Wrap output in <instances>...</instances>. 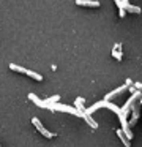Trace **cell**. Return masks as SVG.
<instances>
[{
	"mask_svg": "<svg viewBox=\"0 0 142 147\" xmlns=\"http://www.w3.org/2000/svg\"><path fill=\"white\" fill-rule=\"evenodd\" d=\"M8 67H9V70L16 71V73H21V74H25V73H27V68L19 67V65H16V63H9Z\"/></svg>",
	"mask_w": 142,
	"mask_h": 147,
	"instance_id": "13",
	"label": "cell"
},
{
	"mask_svg": "<svg viewBox=\"0 0 142 147\" xmlns=\"http://www.w3.org/2000/svg\"><path fill=\"white\" fill-rule=\"evenodd\" d=\"M112 55H114V59H117V60H122V57H123V54H122V43H117V45L112 48Z\"/></svg>",
	"mask_w": 142,
	"mask_h": 147,
	"instance_id": "10",
	"label": "cell"
},
{
	"mask_svg": "<svg viewBox=\"0 0 142 147\" xmlns=\"http://www.w3.org/2000/svg\"><path fill=\"white\" fill-rule=\"evenodd\" d=\"M117 136L122 139V142H123V146H125V147H129V146H131V141L126 138V134L122 131V128H120V130H117Z\"/></svg>",
	"mask_w": 142,
	"mask_h": 147,
	"instance_id": "12",
	"label": "cell"
},
{
	"mask_svg": "<svg viewBox=\"0 0 142 147\" xmlns=\"http://www.w3.org/2000/svg\"><path fill=\"white\" fill-rule=\"evenodd\" d=\"M114 2H115V5H117L118 8H122V0H114Z\"/></svg>",
	"mask_w": 142,
	"mask_h": 147,
	"instance_id": "18",
	"label": "cell"
},
{
	"mask_svg": "<svg viewBox=\"0 0 142 147\" xmlns=\"http://www.w3.org/2000/svg\"><path fill=\"white\" fill-rule=\"evenodd\" d=\"M133 86H134V87H136V89H137V90H139V92H141V93H142V84H141V82H134V84H133Z\"/></svg>",
	"mask_w": 142,
	"mask_h": 147,
	"instance_id": "17",
	"label": "cell"
},
{
	"mask_svg": "<svg viewBox=\"0 0 142 147\" xmlns=\"http://www.w3.org/2000/svg\"><path fill=\"white\" fill-rule=\"evenodd\" d=\"M118 120H120V123H122V131L126 134V138L131 141V139H133V131H131V127L128 125L126 117H125V115H118Z\"/></svg>",
	"mask_w": 142,
	"mask_h": 147,
	"instance_id": "4",
	"label": "cell"
},
{
	"mask_svg": "<svg viewBox=\"0 0 142 147\" xmlns=\"http://www.w3.org/2000/svg\"><path fill=\"white\" fill-rule=\"evenodd\" d=\"M85 98H82V96H79V98H76V101H74V108L76 109H79V111L81 112H85Z\"/></svg>",
	"mask_w": 142,
	"mask_h": 147,
	"instance_id": "11",
	"label": "cell"
},
{
	"mask_svg": "<svg viewBox=\"0 0 142 147\" xmlns=\"http://www.w3.org/2000/svg\"><path fill=\"white\" fill-rule=\"evenodd\" d=\"M118 16L120 18H125L126 16V10H125V8H118Z\"/></svg>",
	"mask_w": 142,
	"mask_h": 147,
	"instance_id": "16",
	"label": "cell"
},
{
	"mask_svg": "<svg viewBox=\"0 0 142 147\" xmlns=\"http://www.w3.org/2000/svg\"><path fill=\"white\" fill-rule=\"evenodd\" d=\"M32 123H33V127H35V128H36V130H38V131H40V133H41V134H43V136H44V138H47V139H50V138H54V136H55V134H54V133H52V131H49V130H46V127H44V125H43V123H41V122H40V120H38V119H36V117H32Z\"/></svg>",
	"mask_w": 142,
	"mask_h": 147,
	"instance_id": "3",
	"label": "cell"
},
{
	"mask_svg": "<svg viewBox=\"0 0 142 147\" xmlns=\"http://www.w3.org/2000/svg\"><path fill=\"white\" fill-rule=\"evenodd\" d=\"M50 105V111H59V112H68V114H73L76 117H82V112L79 109H76L74 106H66V105H60L57 103H49Z\"/></svg>",
	"mask_w": 142,
	"mask_h": 147,
	"instance_id": "2",
	"label": "cell"
},
{
	"mask_svg": "<svg viewBox=\"0 0 142 147\" xmlns=\"http://www.w3.org/2000/svg\"><path fill=\"white\" fill-rule=\"evenodd\" d=\"M126 90H128V86H126V84H125V86H122V87H117V89L114 90V92H109V93H107L106 98H104V100H114L115 96H118L120 93L126 92Z\"/></svg>",
	"mask_w": 142,
	"mask_h": 147,
	"instance_id": "8",
	"label": "cell"
},
{
	"mask_svg": "<svg viewBox=\"0 0 142 147\" xmlns=\"http://www.w3.org/2000/svg\"><path fill=\"white\" fill-rule=\"evenodd\" d=\"M76 5L87 7V8H100V2L98 0H76Z\"/></svg>",
	"mask_w": 142,
	"mask_h": 147,
	"instance_id": "7",
	"label": "cell"
},
{
	"mask_svg": "<svg viewBox=\"0 0 142 147\" xmlns=\"http://www.w3.org/2000/svg\"><path fill=\"white\" fill-rule=\"evenodd\" d=\"M122 8H125L126 13H133V14H141L142 13V10L139 7L129 3V0H122Z\"/></svg>",
	"mask_w": 142,
	"mask_h": 147,
	"instance_id": "5",
	"label": "cell"
},
{
	"mask_svg": "<svg viewBox=\"0 0 142 147\" xmlns=\"http://www.w3.org/2000/svg\"><path fill=\"white\" fill-rule=\"evenodd\" d=\"M82 119H84V120L87 122V123L90 125L92 128H95V130L98 128V122L95 120L93 117H92V114H88V112H82Z\"/></svg>",
	"mask_w": 142,
	"mask_h": 147,
	"instance_id": "9",
	"label": "cell"
},
{
	"mask_svg": "<svg viewBox=\"0 0 142 147\" xmlns=\"http://www.w3.org/2000/svg\"><path fill=\"white\" fill-rule=\"evenodd\" d=\"M27 76H30L32 79H35V81H38V82H41L43 81V76H41L40 73H36V71H33V70H27Z\"/></svg>",
	"mask_w": 142,
	"mask_h": 147,
	"instance_id": "14",
	"label": "cell"
},
{
	"mask_svg": "<svg viewBox=\"0 0 142 147\" xmlns=\"http://www.w3.org/2000/svg\"><path fill=\"white\" fill-rule=\"evenodd\" d=\"M46 103H57V101H60V96L59 95H54V96H50V98H47V100H44Z\"/></svg>",
	"mask_w": 142,
	"mask_h": 147,
	"instance_id": "15",
	"label": "cell"
},
{
	"mask_svg": "<svg viewBox=\"0 0 142 147\" xmlns=\"http://www.w3.org/2000/svg\"><path fill=\"white\" fill-rule=\"evenodd\" d=\"M139 103H141V106H142V96H141V98H139Z\"/></svg>",
	"mask_w": 142,
	"mask_h": 147,
	"instance_id": "20",
	"label": "cell"
},
{
	"mask_svg": "<svg viewBox=\"0 0 142 147\" xmlns=\"http://www.w3.org/2000/svg\"><path fill=\"white\" fill-rule=\"evenodd\" d=\"M28 100H30V101H33L35 105L40 106V108H44V109H49V111H50V105H49V103H46V101H43V100H40L36 95H35V93H28Z\"/></svg>",
	"mask_w": 142,
	"mask_h": 147,
	"instance_id": "6",
	"label": "cell"
},
{
	"mask_svg": "<svg viewBox=\"0 0 142 147\" xmlns=\"http://www.w3.org/2000/svg\"><path fill=\"white\" fill-rule=\"evenodd\" d=\"M125 84H126V86L129 87V86H133V84H134V82H133V79H126V82H125Z\"/></svg>",
	"mask_w": 142,
	"mask_h": 147,
	"instance_id": "19",
	"label": "cell"
},
{
	"mask_svg": "<svg viewBox=\"0 0 142 147\" xmlns=\"http://www.w3.org/2000/svg\"><path fill=\"white\" fill-rule=\"evenodd\" d=\"M101 108L110 109V111H112V112H115V114H122V109H120L117 105H114V103L110 101V100H103V101L95 103L93 106H90V108H87V109H85V112H88V114H93L95 111H98V109H101Z\"/></svg>",
	"mask_w": 142,
	"mask_h": 147,
	"instance_id": "1",
	"label": "cell"
}]
</instances>
